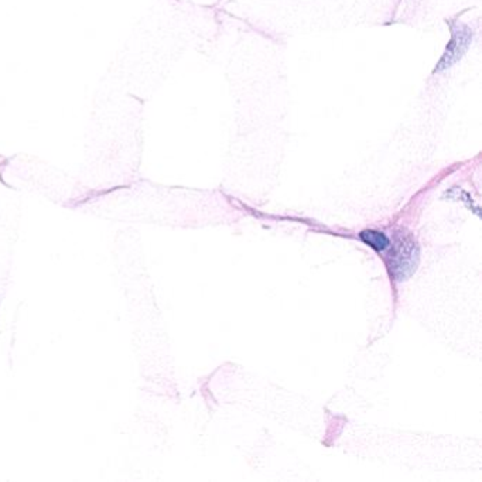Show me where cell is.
Returning a JSON list of instances; mask_svg holds the SVG:
<instances>
[{"label":"cell","instance_id":"cell-1","mask_svg":"<svg viewBox=\"0 0 482 482\" xmlns=\"http://www.w3.org/2000/svg\"><path fill=\"white\" fill-rule=\"evenodd\" d=\"M386 252V266L391 278L395 280L403 282L416 271L420 252L416 240L410 233L403 231L396 232Z\"/></svg>","mask_w":482,"mask_h":482},{"label":"cell","instance_id":"cell-2","mask_svg":"<svg viewBox=\"0 0 482 482\" xmlns=\"http://www.w3.org/2000/svg\"><path fill=\"white\" fill-rule=\"evenodd\" d=\"M472 42V30L465 24L452 26V42L447 44L445 53L436 66V73L449 70L468 50Z\"/></svg>","mask_w":482,"mask_h":482},{"label":"cell","instance_id":"cell-3","mask_svg":"<svg viewBox=\"0 0 482 482\" xmlns=\"http://www.w3.org/2000/svg\"><path fill=\"white\" fill-rule=\"evenodd\" d=\"M359 238L366 247L372 248L377 253H385L391 244V238L385 232L375 231V229L362 231L359 233Z\"/></svg>","mask_w":482,"mask_h":482}]
</instances>
